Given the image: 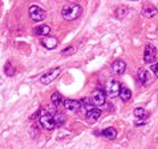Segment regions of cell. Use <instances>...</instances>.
Masks as SVG:
<instances>
[{
  "label": "cell",
  "mask_w": 158,
  "mask_h": 149,
  "mask_svg": "<svg viewBox=\"0 0 158 149\" xmlns=\"http://www.w3.org/2000/svg\"><path fill=\"white\" fill-rule=\"evenodd\" d=\"M131 97V92L129 88H126V87H122L121 88V93H120V99L122 101H129Z\"/></svg>",
  "instance_id": "obj_19"
},
{
  "label": "cell",
  "mask_w": 158,
  "mask_h": 149,
  "mask_svg": "<svg viewBox=\"0 0 158 149\" xmlns=\"http://www.w3.org/2000/svg\"><path fill=\"white\" fill-rule=\"evenodd\" d=\"M126 14H128V8H126L125 6H121V7H118L117 10H116V16L117 17H124Z\"/></svg>",
  "instance_id": "obj_22"
},
{
  "label": "cell",
  "mask_w": 158,
  "mask_h": 149,
  "mask_svg": "<svg viewBox=\"0 0 158 149\" xmlns=\"http://www.w3.org/2000/svg\"><path fill=\"white\" fill-rule=\"evenodd\" d=\"M100 116H101V111L98 108H94V109H92V111L86 112V119L90 121H97L100 119Z\"/></svg>",
  "instance_id": "obj_17"
},
{
  "label": "cell",
  "mask_w": 158,
  "mask_h": 149,
  "mask_svg": "<svg viewBox=\"0 0 158 149\" xmlns=\"http://www.w3.org/2000/svg\"><path fill=\"white\" fill-rule=\"evenodd\" d=\"M4 72H6L7 76H14V74H15V67L10 63V61H7V63H6V67H4Z\"/></svg>",
  "instance_id": "obj_21"
},
{
  "label": "cell",
  "mask_w": 158,
  "mask_h": 149,
  "mask_svg": "<svg viewBox=\"0 0 158 149\" xmlns=\"http://www.w3.org/2000/svg\"><path fill=\"white\" fill-rule=\"evenodd\" d=\"M51 100H52V104H53L56 108H57V107H61V105L65 103L64 100H63V96H61L59 92H55V93H52Z\"/></svg>",
  "instance_id": "obj_16"
},
{
  "label": "cell",
  "mask_w": 158,
  "mask_h": 149,
  "mask_svg": "<svg viewBox=\"0 0 158 149\" xmlns=\"http://www.w3.org/2000/svg\"><path fill=\"white\" fill-rule=\"evenodd\" d=\"M101 134L108 140H114L117 137V130L114 128H112V126H109V128H105L102 132H101Z\"/></svg>",
  "instance_id": "obj_14"
},
{
  "label": "cell",
  "mask_w": 158,
  "mask_h": 149,
  "mask_svg": "<svg viewBox=\"0 0 158 149\" xmlns=\"http://www.w3.org/2000/svg\"><path fill=\"white\" fill-rule=\"evenodd\" d=\"M134 116L138 117V119H141V120H146L149 117V113L145 111L143 108H135L134 109Z\"/></svg>",
  "instance_id": "obj_20"
},
{
  "label": "cell",
  "mask_w": 158,
  "mask_h": 149,
  "mask_svg": "<svg viewBox=\"0 0 158 149\" xmlns=\"http://www.w3.org/2000/svg\"><path fill=\"white\" fill-rule=\"evenodd\" d=\"M112 69H113V72H114L116 74H122V73L125 72V69H126L125 61L124 60H116V61H113Z\"/></svg>",
  "instance_id": "obj_8"
},
{
  "label": "cell",
  "mask_w": 158,
  "mask_h": 149,
  "mask_svg": "<svg viewBox=\"0 0 158 149\" xmlns=\"http://www.w3.org/2000/svg\"><path fill=\"white\" fill-rule=\"evenodd\" d=\"M142 15L145 17H148V19H150V17L157 15V8L154 6H152V4H145L142 8Z\"/></svg>",
  "instance_id": "obj_10"
},
{
  "label": "cell",
  "mask_w": 158,
  "mask_h": 149,
  "mask_svg": "<svg viewBox=\"0 0 158 149\" xmlns=\"http://www.w3.org/2000/svg\"><path fill=\"white\" fill-rule=\"evenodd\" d=\"M43 43V45L47 48V49H55L56 47H57V39L56 37H51V36H48L45 37L44 40L41 41Z\"/></svg>",
  "instance_id": "obj_12"
},
{
  "label": "cell",
  "mask_w": 158,
  "mask_h": 149,
  "mask_svg": "<svg viewBox=\"0 0 158 149\" xmlns=\"http://www.w3.org/2000/svg\"><path fill=\"white\" fill-rule=\"evenodd\" d=\"M92 100H93L94 105H104L106 101V93L102 89H96L93 93H92Z\"/></svg>",
  "instance_id": "obj_7"
},
{
  "label": "cell",
  "mask_w": 158,
  "mask_h": 149,
  "mask_svg": "<svg viewBox=\"0 0 158 149\" xmlns=\"http://www.w3.org/2000/svg\"><path fill=\"white\" fill-rule=\"evenodd\" d=\"M81 14H82V8L76 3H67L61 10V15L68 21L76 20L77 17L81 16Z\"/></svg>",
  "instance_id": "obj_1"
},
{
  "label": "cell",
  "mask_w": 158,
  "mask_h": 149,
  "mask_svg": "<svg viewBox=\"0 0 158 149\" xmlns=\"http://www.w3.org/2000/svg\"><path fill=\"white\" fill-rule=\"evenodd\" d=\"M64 108L67 111H71V112H76L81 108V103L77 101V100H65L64 103Z\"/></svg>",
  "instance_id": "obj_9"
},
{
  "label": "cell",
  "mask_w": 158,
  "mask_h": 149,
  "mask_svg": "<svg viewBox=\"0 0 158 149\" xmlns=\"http://www.w3.org/2000/svg\"><path fill=\"white\" fill-rule=\"evenodd\" d=\"M137 74H138L139 81H141L143 85H148L149 83L152 81V76L149 74V72H148V71H145V69H138Z\"/></svg>",
  "instance_id": "obj_11"
},
{
  "label": "cell",
  "mask_w": 158,
  "mask_h": 149,
  "mask_svg": "<svg viewBox=\"0 0 158 149\" xmlns=\"http://www.w3.org/2000/svg\"><path fill=\"white\" fill-rule=\"evenodd\" d=\"M28 12H29V17L33 21H43L45 19V11L39 6H31Z\"/></svg>",
  "instance_id": "obj_3"
},
{
  "label": "cell",
  "mask_w": 158,
  "mask_h": 149,
  "mask_svg": "<svg viewBox=\"0 0 158 149\" xmlns=\"http://www.w3.org/2000/svg\"><path fill=\"white\" fill-rule=\"evenodd\" d=\"M73 51H74V48L73 47H69V48H65V49L61 51V53H63V55H72L71 52H73Z\"/></svg>",
  "instance_id": "obj_24"
},
{
  "label": "cell",
  "mask_w": 158,
  "mask_h": 149,
  "mask_svg": "<svg viewBox=\"0 0 158 149\" xmlns=\"http://www.w3.org/2000/svg\"><path fill=\"white\" fill-rule=\"evenodd\" d=\"M156 57H157V49L156 47L153 44H146V47H145V51H143V61L146 64H154L156 61Z\"/></svg>",
  "instance_id": "obj_2"
},
{
  "label": "cell",
  "mask_w": 158,
  "mask_h": 149,
  "mask_svg": "<svg viewBox=\"0 0 158 149\" xmlns=\"http://www.w3.org/2000/svg\"><path fill=\"white\" fill-rule=\"evenodd\" d=\"M60 72H61V69H60V68H55V69H52V71L47 72L45 74H43V76H41L40 83H41V84H45V85L51 84L52 81L57 79V76L60 74Z\"/></svg>",
  "instance_id": "obj_6"
},
{
  "label": "cell",
  "mask_w": 158,
  "mask_h": 149,
  "mask_svg": "<svg viewBox=\"0 0 158 149\" xmlns=\"http://www.w3.org/2000/svg\"><path fill=\"white\" fill-rule=\"evenodd\" d=\"M49 32H51V28L48 27V25H39V27L35 28V35H37V36H45V37H48Z\"/></svg>",
  "instance_id": "obj_15"
},
{
  "label": "cell",
  "mask_w": 158,
  "mask_h": 149,
  "mask_svg": "<svg viewBox=\"0 0 158 149\" xmlns=\"http://www.w3.org/2000/svg\"><path fill=\"white\" fill-rule=\"evenodd\" d=\"M53 119H55V122H56V126H61V125H64V122H65V120H67V117H65L64 113L56 112L55 115H53Z\"/></svg>",
  "instance_id": "obj_18"
},
{
  "label": "cell",
  "mask_w": 158,
  "mask_h": 149,
  "mask_svg": "<svg viewBox=\"0 0 158 149\" xmlns=\"http://www.w3.org/2000/svg\"><path fill=\"white\" fill-rule=\"evenodd\" d=\"M40 124L43 128H45L47 130H52L56 126V122H55V119H53V115H51V113H43L40 116Z\"/></svg>",
  "instance_id": "obj_4"
},
{
  "label": "cell",
  "mask_w": 158,
  "mask_h": 149,
  "mask_svg": "<svg viewBox=\"0 0 158 149\" xmlns=\"http://www.w3.org/2000/svg\"><path fill=\"white\" fill-rule=\"evenodd\" d=\"M80 103H81V108H84L86 112H89L92 111V109H94V103H93V100H92V97H84V99H81L80 100Z\"/></svg>",
  "instance_id": "obj_13"
},
{
  "label": "cell",
  "mask_w": 158,
  "mask_h": 149,
  "mask_svg": "<svg viewBox=\"0 0 158 149\" xmlns=\"http://www.w3.org/2000/svg\"><path fill=\"white\" fill-rule=\"evenodd\" d=\"M150 71L156 77H158V63H154L150 65Z\"/></svg>",
  "instance_id": "obj_23"
},
{
  "label": "cell",
  "mask_w": 158,
  "mask_h": 149,
  "mask_svg": "<svg viewBox=\"0 0 158 149\" xmlns=\"http://www.w3.org/2000/svg\"><path fill=\"white\" fill-rule=\"evenodd\" d=\"M121 88L122 87L120 85V83L116 81V80H110L106 84V95L109 97H116L121 93Z\"/></svg>",
  "instance_id": "obj_5"
}]
</instances>
